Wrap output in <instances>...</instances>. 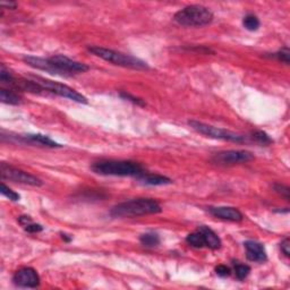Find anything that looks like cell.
I'll return each instance as SVG.
<instances>
[{"label": "cell", "instance_id": "cell-2", "mask_svg": "<svg viewBox=\"0 0 290 290\" xmlns=\"http://www.w3.org/2000/svg\"><path fill=\"white\" fill-rule=\"evenodd\" d=\"M162 211L161 205L153 199H135L115 205L110 211L113 218H134V216L157 214Z\"/></svg>", "mask_w": 290, "mask_h": 290}, {"label": "cell", "instance_id": "cell-8", "mask_svg": "<svg viewBox=\"0 0 290 290\" xmlns=\"http://www.w3.org/2000/svg\"><path fill=\"white\" fill-rule=\"evenodd\" d=\"M0 175L3 181H10L14 183L23 184V185H30V186H42L41 179H39L35 176L28 174L26 171L21 170L13 166H9L5 162L0 164Z\"/></svg>", "mask_w": 290, "mask_h": 290}, {"label": "cell", "instance_id": "cell-22", "mask_svg": "<svg viewBox=\"0 0 290 290\" xmlns=\"http://www.w3.org/2000/svg\"><path fill=\"white\" fill-rule=\"evenodd\" d=\"M0 192H1L3 196H6L7 199H9L10 201L17 202V201H20V199H21V196L18 195L16 192H14V190L10 189L5 183H1V189H0Z\"/></svg>", "mask_w": 290, "mask_h": 290}, {"label": "cell", "instance_id": "cell-10", "mask_svg": "<svg viewBox=\"0 0 290 290\" xmlns=\"http://www.w3.org/2000/svg\"><path fill=\"white\" fill-rule=\"evenodd\" d=\"M13 282L17 287L36 288L40 285V277L32 267H22L14 274Z\"/></svg>", "mask_w": 290, "mask_h": 290}, {"label": "cell", "instance_id": "cell-15", "mask_svg": "<svg viewBox=\"0 0 290 290\" xmlns=\"http://www.w3.org/2000/svg\"><path fill=\"white\" fill-rule=\"evenodd\" d=\"M136 179L142 184H144V185H150V186H162V185H169V184L172 183L171 179L166 177V176L149 174V172L146 171L141 176H138Z\"/></svg>", "mask_w": 290, "mask_h": 290}, {"label": "cell", "instance_id": "cell-14", "mask_svg": "<svg viewBox=\"0 0 290 290\" xmlns=\"http://www.w3.org/2000/svg\"><path fill=\"white\" fill-rule=\"evenodd\" d=\"M197 230H199L202 234V236H203L207 247L213 249V251L221 247V239H220V237L211 228H209L208 226H200Z\"/></svg>", "mask_w": 290, "mask_h": 290}, {"label": "cell", "instance_id": "cell-27", "mask_svg": "<svg viewBox=\"0 0 290 290\" xmlns=\"http://www.w3.org/2000/svg\"><path fill=\"white\" fill-rule=\"evenodd\" d=\"M24 229H25V231H27V233L35 234V233H40V231H42L43 227L41 225H38V223L30 222V223H27L26 226H24Z\"/></svg>", "mask_w": 290, "mask_h": 290}, {"label": "cell", "instance_id": "cell-19", "mask_svg": "<svg viewBox=\"0 0 290 290\" xmlns=\"http://www.w3.org/2000/svg\"><path fill=\"white\" fill-rule=\"evenodd\" d=\"M249 138L261 145H270L271 143H272V139H271L269 135H267L265 132H262V131L253 132Z\"/></svg>", "mask_w": 290, "mask_h": 290}, {"label": "cell", "instance_id": "cell-4", "mask_svg": "<svg viewBox=\"0 0 290 290\" xmlns=\"http://www.w3.org/2000/svg\"><path fill=\"white\" fill-rule=\"evenodd\" d=\"M213 13L208 7L202 5H190L178 10L174 20L177 24L186 27H202L213 21Z\"/></svg>", "mask_w": 290, "mask_h": 290}, {"label": "cell", "instance_id": "cell-28", "mask_svg": "<svg viewBox=\"0 0 290 290\" xmlns=\"http://www.w3.org/2000/svg\"><path fill=\"white\" fill-rule=\"evenodd\" d=\"M280 248H281V252L284 253V255L286 256V258H289V255H290V240H289V238H285V239L281 241Z\"/></svg>", "mask_w": 290, "mask_h": 290}, {"label": "cell", "instance_id": "cell-13", "mask_svg": "<svg viewBox=\"0 0 290 290\" xmlns=\"http://www.w3.org/2000/svg\"><path fill=\"white\" fill-rule=\"evenodd\" d=\"M246 248V256L251 262L263 263L267 260V255L264 246L255 240H247L244 243Z\"/></svg>", "mask_w": 290, "mask_h": 290}, {"label": "cell", "instance_id": "cell-26", "mask_svg": "<svg viewBox=\"0 0 290 290\" xmlns=\"http://www.w3.org/2000/svg\"><path fill=\"white\" fill-rule=\"evenodd\" d=\"M215 273L218 274L219 277L226 278V277H229L230 273H231V270L227 265H223V264H221V265H218L215 267Z\"/></svg>", "mask_w": 290, "mask_h": 290}, {"label": "cell", "instance_id": "cell-11", "mask_svg": "<svg viewBox=\"0 0 290 290\" xmlns=\"http://www.w3.org/2000/svg\"><path fill=\"white\" fill-rule=\"evenodd\" d=\"M9 138L15 139L17 143H23V144H30L35 146H43V148H61L60 144L54 142L50 137L46 136L42 134H26V135H18V136H9Z\"/></svg>", "mask_w": 290, "mask_h": 290}, {"label": "cell", "instance_id": "cell-6", "mask_svg": "<svg viewBox=\"0 0 290 290\" xmlns=\"http://www.w3.org/2000/svg\"><path fill=\"white\" fill-rule=\"evenodd\" d=\"M188 125L194 131H196L197 133L205 135V136L208 137L222 139V141H228L234 143H240V144L241 143L247 142V136H245V135L237 134L235 133V132L223 130V128L211 126V125L196 122V120H189Z\"/></svg>", "mask_w": 290, "mask_h": 290}, {"label": "cell", "instance_id": "cell-29", "mask_svg": "<svg viewBox=\"0 0 290 290\" xmlns=\"http://www.w3.org/2000/svg\"><path fill=\"white\" fill-rule=\"evenodd\" d=\"M0 6H1L2 8L7 7V8H9V9H15L17 5L15 2H1V3H0Z\"/></svg>", "mask_w": 290, "mask_h": 290}, {"label": "cell", "instance_id": "cell-24", "mask_svg": "<svg viewBox=\"0 0 290 290\" xmlns=\"http://www.w3.org/2000/svg\"><path fill=\"white\" fill-rule=\"evenodd\" d=\"M273 188H274V190L278 194H280L281 196H284L286 200L289 201V199H290V196H289L290 189H289V187L282 185V184H274Z\"/></svg>", "mask_w": 290, "mask_h": 290}, {"label": "cell", "instance_id": "cell-9", "mask_svg": "<svg viewBox=\"0 0 290 290\" xmlns=\"http://www.w3.org/2000/svg\"><path fill=\"white\" fill-rule=\"evenodd\" d=\"M254 159V154L244 150H229L215 153L211 161L218 166H234V164L246 163Z\"/></svg>", "mask_w": 290, "mask_h": 290}, {"label": "cell", "instance_id": "cell-5", "mask_svg": "<svg viewBox=\"0 0 290 290\" xmlns=\"http://www.w3.org/2000/svg\"><path fill=\"white\" fill-rule=\"evenodd\" d=\"M89 51L91 53H93L94 56L111 62V64L116 66H120V67L137 69V71H144V69L150 68L149 65L144 60L112 49H107V48L102 47H89Z\"/></svg>", "mask_w": 290, "mask_h": 290}, {"label": "cell", "instance_id": "cell-12", "mask_svg": "<svg viewBox=\"0 0 290 290\" xmlns=\"http://www.w3.org/2000/svg\"><path fill=\"white\" fill-rule=\"evenodd\" d=\"M209 212L215 218L226 220V221L240 222L244 219L243 213L238 209L231 207H212L209 208Z\"/></svg>", "mask_w": 290, "mask_h": 290}, {"label": "cell", "instance_id": "cell-1", "mask_svg": "<svg viewBox=\"0 0 290 290\" xmlns=\"http://www.w3.org/2000/svg\"><path fill=\"white\" fill-rule=\"evenodd\" d=\"M23 60L31 67L49 73L51 75L58 76H73L80 73H85L89 71V66L83 62L73 60L71 58L62 56V54H56L50 58H41L34 56H25Z\"/></svg>", "mask_w": 290, "mask_h": 290}, {"label": "cell", "instance_id": "cell-25", "mask_svg": "<svg viewBox=\"0 0 290 290\" xmlns=\"http://www.w3.org/2000/svg\"><path fill=\"white\" fill-rule=\"evenodd\" d=\"M120 97L126 99V100H128V101H132L133 104L137 105H142V107H144L145 105L144 101L141 100V99H138V98L133 97V95H131L130 93H126V92H122V93H120Z\"/></svg>", "mask_w": 290, "mask_h": 290}, {"label": "cell", "instance_id": "cell-17", "mask_svg": "<svg viewBox=\"0 0 290 290\" xmlns=\"http://www.w3.org/2000/svg\"><path fill=\"white\" fill-rule=\"evenodd\" d=\"M139 241H141V244L143 246H145V247L153 248V247H157V246L160 244V237L157 233H152V231H150V233L143 234L142 236L139 237Z\"/></svg>", "mask_w": 290, "mask_h": 290}, {"label": "cell", "instance_id": "cell-18", "mask_svg": "<svg viewBox=\"0 0 290 290\" xmlns=\"http://www.w3.org/2000/svg\"><path fill=\"white\" fill-rule=\"evenodd\" d=\"M186 241H187V244L192 246V247H195V248L205 247L204 238H203V236H202V234L200 233L199 230L195 231V233L189 234L188 236L186 237Z\"/></svg>", "mask_w": 290, "mask_h": 290}, {"label": "cell", "instance_id": "cell-30", "mask_svg": "<svg viewBox=\"0 0 290 290\" xmlns=\"http://www.w3.org/2000/svg\"><path fill=\"white\" fill-rule=\"evenodd\" d=\"M68 235H66V234H61V237H62V239H65L66 241H71L72 240V237H67Z\"/></svg>", "mask_w": 290, "mask_h": 290}, {"label": "cell", "instance_id": "cell-16", "mask_svg": "<svg viewBox=\"0 0 290 290\" xmlns=\"http://www.w3.org/2000/svg\"><path fill=\"white\" fill-rule=\"evenodd\" d=\"M0 100H1L2 104L6 105H17L21 104V97L14 91L6 90V89H0Z\"/></svg>", "mask_w": 290, "mask_h": 290}, {"label": "cell", "instance_id": "cell-7", "mask_svg": "<svg viewBox=\"0 0 290 290\" xmlns=\"http://www.w3.org/2000/svg\"><path fill=\"white\" fill-rule=\"evenodd\" d=\"M32 79L35 83H38L46 92L56 94L58 97L68 99V100L77 102V104H87V99L83 94L79 93V92L72 89V87L65 85V84L53 82V80L43 79V77L40 76H32Z\"/></svg>", "mask_w": 290, "mask_h": 290}, {"label": "cell", "instance_id": "cell-3", "mask_svg": "<svg viewBox=\"0 0 290 290\" xmlns=\"http://www.w3.org/2000/svg\"><path fill=\"white\" fill-rule=\"evenodd\" d=\"M92 171L102 176H119V177H135L144 174L141 164L126 160H102L91 166Z\"/></svg>", "mask_w": 290, "mask_h": 290}, {"label": "cell", "instance_id": "cell-20", "mask_svg": "<svg viewBox=\"0 0 290 290\" xmlns=\"http://www.w3.org/2000/svg\"><path fill=\"white\" fill-rule=\"evenodd\" d=\"M243 25L246 30L248 31H256L259 30L260 27V20L258 18V16H255L254 14H248V15H246L243 20Z\"/></svg>", "mask_w": 290, "mask_h": 290}, {"label": "cell", "instance_id": "cell-21", "mask_svg": "<svg viewBox=\"0 0 290 290\" xmlns=\"http://www.w3.org/2000/svg\"><path fill=\"white\" fill-rule=\"evenodd\" d=\"M249 272H251V267L246 265V264H235V275H236L238 280H245L248 277Z\"/></svg>", "mask_w": 290, "mask_h": 290}, {"label": "cell", "instance_id": "cell-23", "mask_svg": "<svg viewBox=\"0 0 290 290\" xmlns=\"http://www.w3.org/2000/svg\"><path fill=\"white\" fill-rule=\"evenodd\" d=\"M289 56H290V51L287 47L282 48L281 50H279L277 53H274V57L277 58L279 61L285 62V64H289Z\"/></svg>", "mask_w": 290, "mask_h": 290}]
</instances>
